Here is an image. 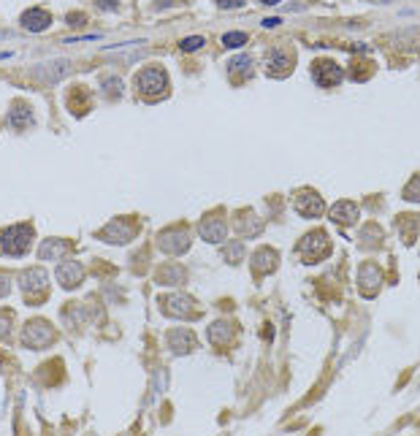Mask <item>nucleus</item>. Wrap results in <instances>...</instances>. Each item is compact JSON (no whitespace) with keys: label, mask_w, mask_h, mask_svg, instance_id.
Masks as SVG:
<instances>
[{"label":"nucleus","mask_w":420,"mask_h":436,"mask_svg":"<svg viewBox=\"0 0 420 436\" xmlns=\"http://www.w3.org/2000/svg\"><path fill=\"white\" fill-rule=\"evenodd\" d=\"M331 219L336 225H352L358 219V206L352 201H339V203L331 206Z\"/></svg>","instance_id":"2eb2a0df"},{"label":"nucleus","mask_w":420,"mask_h":436,"mask_svg":"<svg viewBox=\"0 0 420 436\" xmlns=\"http://www.w3.org/2000/svg\"><path fill=\"white\" fill-rule=\"evenodd\" d=\"M100 236L111 244H125L136 236V225L133 222H125V219H114L106 231H100Z\"/></svg>","instance_id":"1a4fd4ad"},{"label":"nucleus","mask_w":420,"mask_h":436,"mask_svg":"<svg viewBox=\"0 0 420 436\" xmlns=\"http://www.w3.org/2000/svg\"><path fill=\"white\" fill-rule=\"evenodd\" d=\"M169 344L173 347V352H187L196 347V336L190 331H171L169 334Z\"/></svg>","instance_id":"412c9836"},{"label":"nucleus","mask_w":420,"mask_h":436,"mask_svg":"<svg viewBox=\"0 0 420 436\" xmlns=\"http://www.w3.org/2000/svg\"><path fill=\"white\" fill-rule=\"evenodd\" d=\"M179 282H185V268L169 266L160 271V285H179Z\"/></svg>","instance_id":"5701e85b"},{"label":"nucleus","mask_w":420,"mask_h":436,"mask_svg":"<svg viewBox=\"0 0 420 436\" xmlns=\"http://www.w3.org/2000/svg\"><path fill=\"white\" fill-rule=\"evenodd\" d=\"M231 336H233V328H231L228 322H215V325L209 328V339L215 341V344H225Z\"/></svg>","instance_id":"4be33fe9"},{"label":"nucleus","mask_w":420,"mask_h":436,"mask_svg":"<svg viewBox=\"0 0 420 436\" xmlns=\"http://www.w3.org/2000/svg\"><path fill=\"white\" fill-rule=\"evenodd\" d=\"M198 231H201V239L215 242V244L225 242V236H228V225H225L220 217H206L198 225Z\"/></svg>","instance_id":"4468645a"},{"label":"nucleus","mask_w":420,"mask_h":436,"mask_svg":"<svg viewBox=\"0 0 420 436\" xmlns=\"http://www.w3.org/2000/svg\"><path fill=\"white\" fill-rule=\"evenodd\" d=\"M274 268H277V252L274 249L263 247V249H258L252 255V271L255 274H272Z\"/></svg>","instance_id":"a211bd4d"},{"label":"nucleus","mask_w":420,"mask_h":436,"mask_svg":"<svg viewBox=\"0 0 420 436\" xmlns=\"http://www.w3.org/2000/svg\"><path fill=\"white\" fill-rule=\"evenodd\" d=\"M255 65V60L249 57V54H239V57H233L231 63H228V73L233 76V79H249L252 76V68Z\"/></svg>","instance_id":"aec40b11"},{"label":"nucleus","mask_w":420,"mask_h":436,"mask_svg":"<svg viewBox=\"0 0 420 436\" xmlns=\"http://www.w3.org/2000/svg\"><path fill=\"white\" fill-rule=\"evenodd\" d=\"M8 290H11V282H8V277H6V274H0V298H3Z\"/></svg>","instance_id":"c756f323"},{"label":"nucleus","mask_w":420,"mask_h":436,"mask_svg":"<svg viewBox=\"0 0 420 436\" xmlns=\"http://www.w3.org/2000/svg\"><path fill=\"white\" fill-rule=\"evenodd\" d=\"M312 76H315V81L320 87H336L345 73H342V65H336L334 60H318L312 65Z\"/></svg>","instance_id":"0eeeda50"},{"label":"nucleus","mask_w":420,"mask_h":436,"mask_svg":"<svg viewBox=\"0 0 420 436\" xmlns=\"http://www.w3.org/2000/svg\"><path fill=\"white\" fill-rule=\"evenodd\" d=\"M263 24H266V27H277L279 20H277V17H269V20H263Z\"/></svg>","instance_id":"7c9ffc66"},{"label":"nucleus","mask_w":420,"mask_h":436,"mask_svg":"<svg viewBox=\"0 0 420 436\" xmlns=\"http://www.w3.org/2000/svg\"><path fill=\"white\" fill-rule=\"evenodd\" d=\"M404 198H407V201H415V203H420V173L418 176H412V179H410V185L404 187Z\"/></svg>","instance_id":"393cba45"},{"label":"nucleus","mask_w":420,"mask_h":436,"mask_svg":"<svg viewBox=\"0 0 420 436\" xmlns=\"http://www.w3.org/2000/svg\"><path fill=\"white\" fill-rule=\"evenodd\" d=\"M20 288H22V293H36V290H47V271L44 268H27V271H22L20 274Z\"/></svg>","instance_id":"ddd939ff"},{"label":"nucleus","mask_w":420,"mask_h":436,"mask_svg":"<svg viewBox=\"0 0 420 436\" xmlns=\"http://www.w3.org/2000/svg\"><path fill=\"white\" fill-rule=\"evenodd\" d=\"M217 6H220L223 11H228V8H242L244 0H217Z\"/></svg>","instance_id":"c85d7f7f"},{"label":"nucleus","mask_w":420,"mask_h":436,"mask_svg":"<svg viewBox=\"0 0 420 436\" xmlns=\"http://www.w3.org/2000/svg\"><path fill=\"white\" fill-rule=\"evenodd\" d=\"M136 90L147 100H157L169 93V73L160 65H147L136 73Z\"/></svg>","instance_id":"f257e3e1"},{"label":"nucleus","mask_w":420,"mask_h":436,"mask_svg":"<svg viewBox=\"0 0 420 436\" xmlns=\"http://www.w3.org/2000/svg\"><path fill=\"white\" fill-rule=\"evenodd\" d=\"M242 255H244V247H242L239 242L233 244V247H228V249H225V258H231L228 263H239L236 258H242Z\"/></svg>","instance_id":"a878e982"},{"label":"nucleus","mask_w":420,"mask_h":436,"mask_svg":"<svg viewBox=\"0 0 420 436\" xmlns=\"http://www.w3.org/2000/svg\"><path fill=\"white\" fill-rule=\"evenodd\" d=\"M203 47V38H201V36H193V38H185V41H182V49H185V52H196V49H201Z\"/></svg>","instance_id":"bb28decb"},{"label":"nucleus","mask_w":420,"mask_h":436,"mask_svg":"<svg viewBox=\"0 0 420 436\" xmlns=\"http://www.w3.org/2000/svg\"><path fill=\"white\" fill-rule=\"evenodd\" d=\"M8 57V52H0V60H6Z\"/></svg>","instance_id":"473e14b6"},{"label":"nucleus","mask_w":420,"mask_h":436,"mask_svg":"<svg viewBox=\"0 0 420 436\" xmlns=\"http://www.w3.org/2000/svg\"><path fill=\"white\" fill-rule=\"evenodd\" d=\"M263 65H266V73H269V76L285 79V76H290V71H293V54H290L288 49H282V47L269 49V54H266Z\"/></svg>","instance_id":"423d86ee"},{"label":"nucleus","mask_w":420,"mask_h":436,"mask_svg":"<svg viewBox=\"0 0 420 436\" xmlns=\"http://www.w3.org/2000/svg\"><path fill=\"white\" fill-rule=\"evenodd\" d=\"M20 24L25 27L27 33H44L52 24V17L44 11V8H30L20 17Z\"/></svg>","instance_id":"f8f14e48"},{"label":"nucleus","mask_w":420,"mask_h":436,"mask_svg":"<svg viewBox=\"0 0 420 436\" xmlns=\"http://www.w3.org/2000/svg\"><path fill=\"white\" fill-rule=\"evenodd\" d=\"M30 239H33V228L30 225H11L0 233V252L3 255H25L27 247H30Z\"/></svg>","instance_id":"f03ea898"},{"label":"nucleus","mask_w":420,"mask_h":436,"mask_svg":"<svg viewBox=\"0 0 420 436\" xmlns=\"http://www.w3.org/2000/svg\"><path fill=\"white\" fill-rule=\"evenodd\" d=\"M54 341V328H52L47 320H30L22 331V344L30 350H41Z\"/></svg>","instance_id":"20e7f679"},{"label":"nucleus","mask_w":420,"mask_h":436,"mask_svg":"<svg viewBox=\"0 0 420 436\" xmlns=\"http://www.w3.org/2000/svg\"><path fill=\"white\" fill-rule=\"evenodd\" d=\"M223 44L228 49H242L244 44H247V33H225Z\"/></svg>","instance_id":"b1692460"},{"label":"nucleus","mask_w":420,"mask_h":436,"mask_svg":"<svg viewBox=\"0 0 420 436\" xmlns=\"http://www.w3.org/2000/svg\"><path fill=\"white\" fill-rule=\"evenodd\" d=\"M157 247H160L166 255H182V252H187V247H190V233H187L182 225L169 228V231H163V233L157 236Z\"/></svg>","instance_id":"39448f33"},{"label":"nucleus","mask_w":420,"mask_h":436,"mask_svg":"<svg viewBox=\"0 0 420 436\" xmlns=\"http://www.w3.org/2000/svg\"><path fill=\"white\" fill-rule=\"evenodd\" d=\"M160 309L169 317H190L193 301L185 298V295H166V298H160Z\"/></svg>","instance_id":"9d476101"},{"label":"nucleus","mask_w":420,"mask_h":436,"mask_svg":"<svg viewBox=\"0 0 420 436\" xmlns=\"http://www.w3.org/2000/svg\"><path fill=\"white\" fill-rule=\"evenodd\" d=\"M380 282H382V274H380V268L374 266V263L361 266V293L364 295H374V293L380 290Z\"/></svg>","instance_id":"dca6fc26"},{"label":"nucleus","mask_w":420,"mask_h":436,"mask_svg":"<svg viewBox=\"0 0 420 436\" xmlns=\"http://www.w3.org/2000/svg\"><path fill=\"white\" fill-rule=\"evenodd\" d=\"M263 6H277V3H282V0H260Z\"/></svg>","instance_id":"2f4dec72"},{"label":"nucleus","mask_w":420,"mask_h":436,"mask_svg":"<svg viewBox=\"0 0 420 436\" xmlns=\"http://www.w3.org/2000/svg\"><path fill=\"white\" fill-rule=\"evenodd\" d=\"M8 122H11V127L25 130V127H30V125L36 122V114H33V109H30L27 103H14V109H11V114H8Z\"/></svg>","instance_id":"6ab92c4d"},{"label":"nucleus","mask_w":420,"mask_h":436,"mask_svg":"<svg viewBox=\"0 0 420 436\" xmlns=\"http://www.w3.org/2000/svg\"><path fill=\"white\" fill-rule=\"evenodd\" d=\"M296 252L304 258V263H318L320 258H325L331 252V239L325 231H309L301 242H298Z\"/></svg>","instance_id":"7ed1b4c3"},{"label":"nucleus","mask_w":420,"mask_h":436,"mask_svg":"<svg viewBox=\"0 0 420 436\" xmlns=\"http://www.w3.org/2000/svg\"><path fill=\"white\" fill-rule=\"evenodd\" d=\"M8 331H11V315H8V312H3V315H0V339H3Z\"/></svg>","instance_id":"cd10ccee"},{"label":"nucleus","mask_w":420,"mask_h":436,"mask_svg":"<svg viewBox=\"0 0 420 436\" xmlns=\"http://www.w3.org/2000/svg\"><path fill=\"white\" fill-rule=\"evenodd\" d=\"M68 249H71V244L63 242V239H47V242L38 247V258L41 260H60Z\"/></svg>","instance_id":"f3484780"},{"label":"nucleus","mask_w":420,"mask_h":436,"mask_svg":"<svg viewBox=\"0 0 420 436\" xmlns=\"http://www.w3.org/2000/svg\"><path fill=\"white\" fill-rule=\"evenodd\" d=\"M322 209H325V203H322V195H318L315 190H298L296 193V212H301L304 217L315 219L322 215Z\"/></svg>","instance_id":"6e6552de"},{"label":"nucleus","mask_w":420,"mask_h":436,"mask_svg":"<svg viewBox=\"0 0 420 436\" xmlns=\"http://www.w3.org/2000/svg\"><path fill=\"white\" fill-rule=\"evenodd\" d=\"M81 277H84V268H81L79 260H65V263H60V268H57V279H60V285L65 290H74L76 285L81 282Z\"/></svg>","instance_id":"9b49d317"}]
</instances>
